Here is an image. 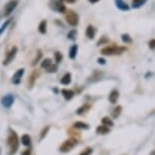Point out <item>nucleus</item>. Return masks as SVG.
<instances>
[{
	"label": "nucleus",
	"mask_w": 155,
	"mask_h": 155,
	"mask_svg": "<svg viewBox=\"0 0 155 155\" xmlns=\"http://www.w3.org/2000/svg\"><path fill=\"white\" fill-rule=\"evenodd\" d=\"M13 101H14V97H13L12 94L5 95L4 97H2V99H1L2 106L5 107H10L11 106H12Z\"/></svg>",
	"instance_id": "obj_9"
},
{
	"label": "nucleus",
	"mask_w": 155,
	"mask_h": 155,
	"mask_svg": "<svg viewBox=\"0 0 155 155\" xmlns=\"http://www.w3.org/2000/svg\"><path fill=\"white\" fill-rule=\"evenodd\" d=\"M121 110H122V107H117L115 110H114V113H113V117L114 118H118L121 114Z\"/></svg>",
	"instance_id": "obj_30"
},
{
	"label": "nucleus",
	"mask_w": 155,
	"mask_h": 155,
	"mask_svg": "<svg viewBox=\"0 0 155 155\" xmlns=\"http://www.w3.org/2000/svg\"><path fill=\"white\" fill-rule=\"evenodd\" d=\"M97 62H98V64H101V65H104V64H106V60H104V58H98Z\"/></svg>",
	"instance_id": "obj_36"
},
{
	"label": "nucleus",
	"mask_w": 155,
	"mask_h": 155,
	"mask_svg": "<svg viewBox=\"0 0 155 155\" xmlns=\"http://www.w3.org/2000/svg\"><path fill=\"white\" fill-rule=\"evenodd\" d=\"M16 54H17V48L16 47H12V48L10 49V51L6 54V57H5V59L3 60V63L2 64H3L4 66L9 65V64L13 61L14 58H15Z\"/></svg>",
	"instance_id": "obj_7"
},
{
	"label": "nucleus",
	"mask_w": 155,
	"mask_h": 155,
	"mask_svg": "<svg viewBox=\"0 0 155 155\" xmlns=\"http://www.w3.org/2000/svg\"><path fill=\"white\" fill-rule=\"evenodd\" d=\"M31 149H27V150H25L22 152V154L21 155H31Z\"/></svg>",
	"instance_id": "obj_37"
},
{
	"label": "nucleus",
	"mask_w": 155,
	"mask_h": 155,
	"mask_svg": "<svg viewBox=\"0 0 155 155\" xmlns=\"http://www.w3.org/2000/svg\"><path fill=\"white\" fill-rule=\"evenodd\" d=\"M10 21H11V18H8L7 20H5V21L2 23V25L0 27V36H1V35L5 31V30L8 28V25H10Z\"/></svg>",
	"instance_id": "obj_21"
},
{
	"label": "nucleus",
	"mask_w": 155,
	"mask_h": 155,
	"mask_svg": "<svg viewBox=\"0 0 155 155\" xmlns=\"http://www.w3.org/2000/svg\"><path fill=\"white\" fill-rule=\"evenodd\" d=\"M90 107V106H88V104H84V106H82L81 107H79V109L77 110V112H76V114H77V115H81V114H83L84 112H86L87 110H88Z\"/></svg>",
	"instance_id": "obj_29"
},
{
	"label": "nucleus",
	"mask_w": 155,
	"mask_h": 155,
	"mask_svg": "<svg viewBox=\"0 0 155 155\" xmlns=\"http://www.w3.org/2000/svg\"><path fill=\"white\" fill-rule=\"evenodd\" d=\"M115 5L118 9L122 11H128L130 9V5H128L127 2H125L124 0H115Z\"/></svg>",
	"instance_id": "obj_10"
},
{
	"label": "nucleus",
	"mask_w": 155,
	"mask_h": 155,
	"mask_svg": "<svg viewBox=\"0 0 155 155\" xmlns=\"http://www.w3.org/2000/svg\"><path fill=\"white\" fill-rule=\"evenodd\" d=\"M95 34H96V30L94 28V27H93V25H87L86 31H85V35H86V37L88 38L89 40H92L93 38L95 37Z\"/></svg>",
	"instance_id": "obj_11"
},
{
	"label": "nucleus",
	"mask_w": 155,
	"mask_h": 155,
	"mask_svg": "<svg viewBox=\"0 0 155 155\" xmlns=\"http://www.w3.org/2000/svg\"><path fill=\"white\" fill-rule=\"evenodd\" d=\"M119 98V91L116 89H114L112 92L110 93V96H109V101L112 102V104H116L117 101Z\"/></svg>",
	"instance_id": "obj_16"
},
{
	"label": "nucleus",
	"mask_w": 155,
	"mask_h": 155,
	"mask_svg": "<svg viewBox=\"0 0 155 155\" xmlns=\"http://www.w3.org/2000/svg\"><path fill=\"white\" fill-rule=\"evenodd\" d=\"M23 74H25V69L23 68H20V69L17 70L12 76V79H11L12 83L15 84V85H18V84L20 83V81H21V78H22Z\"/></svg>",
	"instance_id": "obj_8"
},
{
	"label": "nucleus",
	"mask_w": 155,
	"mask_h": 155,
	"mask_svg": "<svg viewBox=\"0 0 155 155\" xmlns=\"http://www.w3.org/2000/svg\"><path fill=\"white\" fill-rule=\"evenodd\" d=\"M38 75H39V72H37V71H34L33 73H31L30 79H28V84H30V86H31V87L34 85L35 81H36L37 77H38Z\"/></svg>",
	"instance_id": "obj_22"
},
{
	"label": "nucleus",
	"mask_w": 155,
	"mask_h": 155,
	"mask_svg": "<svg viewBox=\"0 0 155 155\" xmlns=\"http://www.w3.org/2000/svg\"><path fill=\"white\" fill-rule=\"evenodd\" d=\"M21 143L25 146H27V147H30L31 146V137L28 135H23L21 137Z\"/></svg>",
	"instance_id": "obj_20"
},
{
	"label": "nucleus",
	"mask_w": 155,
	"mask_h": 155,
	"mask_svg": "<svg viewBox=\"0 0 155 155\" xmlns=\"http://www.w3.org/2000/svg\"><path fill=\"white\" fill-rule=\"evenodd\" d=\"M64 2H66V3H69V4H73V3H75L77 0H63Z\"/></svg>",
	"instance_id": "obj_38"
},
{
	"label": "nucleus",
	"mask_w": 155,
	"mask_h": 155,
	"mask_svg": "<svg viewBox=\"0 0 155 155\" xmlns=\"http://www.w3.org/2000/svg\"><path fill=\"white\" fill-rule=\"evenodd\" d=\"M77 144V141L75 139H68L60 146V151L61 152H69L75 147V145Z\"/></svg>",
	"instance_id": "obj_6"
},
{
	"label": "nucleus",
	"mask_w": 155,
	"mask_h": 155,
	"mask_svg": "<svg viewBox=\"0 0 155 155\" xmlns=\"http://www.w3.org/2000/svg\"><path fill=\"white\" fill-rule=\"evenodd\" d=\"M149 47H150L151 49H155V39L151 40L150 42H149Z\"/></svg>",
	"instance_id": "obj_34"
},
{
	"label": "nucleus",
	"mask_w": 155,
	"mask_h": 155,
	"mask_svg": "<svg viewBox=\"0 0 155 155\" xmlns=\"http://www.w3.org/2000/svg\"><path fill=\"white\" fill-rule=\"evenodd\" d=\"M49 7L51 10L56 11L58 13H64L67 9L63 0H50Z\"/></svg>",
	"instance_id": "obj_4"
},
{
	"label": "nucleus",
	"mask_w": 155,
	"mask_h": 155,
	"mask_svg": "<svg viewBox=\"0 0 155 155\" xmlns=\"http://www.w3.org/2000/svg\"><path fill=\"white\" fill-rule=\"evenodd\" d=\"M48 130H49V127H46V130L44 129L43 132H42V135H41V139H43L44 137L46 136V134H47V132H48Z\"/></svg>",
	"instance_id": "obj_35"
},
{
	"label": "nucleus",
	"mask_w": 155,
	"mask_h": 155,
	"mask_svg": "<svg viewBox=\"0 0 155 155\" xmlns=\"http://www.w3.org/2000/svg\"><path fill=\"white\" fill-rule=\"evenodd\" d=\"M47 27H48V22H47L46 19L42 20L39 23V27H38V30H39V33L42 35H45L47 33Z\"/></svg>",
	"instance_id": "obj_12"
},
{
	"label": "nucleus",
	"mask_w": 155,
	"mask_h": 155,
	"mask_svg": "<svg viewBox=\"0 0 155 155\" xmlns=\"http://www.w3.org/2000/svg\"><path fill=\"white\" fill-rule=\"evenodd\" d=\"M54 58H55V62H56L57 64H59L62 62V60H63V55L62 53H60V52H55V54H54Z\"/></svg>",
	"instance_id": "obj_26"
},
{
	"label": "nucleus",
	"mask_w": 155,
	"mask_h": 155,
	"mask_svg": "<svg viewBox=\"0 0 155 155\" xmlns=\"http://www.w3.org/2000/svg\"><path fill=\"white\" fill-rule=\"evenodd\" d=\"M107 42V39L106 37H102L101 40L97 42V46H101V45H104V44H106Z\"/></svg>",
	"instance_id": "obj_33"
},
{
	"label": "nucleus",
	"mask_w": 155,
	"mask_h": 155,
	"mask_svg": "<svg viewBox=\"0 0 155 155\" xmlns=\"http://www.w3.org/2000/svg\"><path fill=\"white\" fill-rule=\"evenodd\" d=\"M61 92H62L64 98H65L66 101H69V99H71L73 96H74V92L70 89H62L61 90Z\"/></svg>",
	"instance_id": "obj_17"
},
{
	"label": "nucleus",
	"mask_w": 155,
	"mask_h": 155,
	"mask_svg": "<svg viewBox=\"0 0 155 155\" xmlns=\"http://www.w3.org/2000/svg\"><path fill=\"white\" fill-rule=\"evenodd\" d=\"M89 1V3H91V4H95V3H97V2L99 1V0H88Z\"/></svg>",
	"instance_id": "obj_39"
},
{
	"label": "nucleus",
	"mask_w": 155,
	"mask_h": 155,
	"mask_svg": "<svg viewBox=\"0 0 155 155\" xmlns=\"http://www.w3.org/2000/svg\"><path fill=\"white\" fill-rule=\"evenodd\" d=\"M147 0H132V3H131V6L134 9H138V8L142 7L143 5L145 4V2Z\"/></svg>",
	"instance_id": "obj_15"
},
{
	"label": "nucleus",
	"mask_w": 155,
	"mask_h": 155,
	"mask_svg": "<svg viewBox=\"0 0 155 155\" xmlns=\"http://www.w3.org/2000/svg\"><path fill=\"white\" fill-rule=\"evenodd\" d=\"M17 5H18V1H17V0H9V1H8L4 6L3 15L5 17L9 16L10 14L14 11V9L17 7Z\"/></svg>",
	"instance_id": "obj_5"
},
{
	"label": "nucleus",
	"mask_w": 155,
	"mask_h": 155,
	"mask_svg": "<svg viewBox=\"0 0 155 155\" xmlns=\"http://www.w3.org/2000/svg\"><path fill=\"white\" fill-rule=\"evenodd\" d=\"M91 153H92V149L90 147H88V148H86L85 150H83L82 152H81L79 155H90Z\"/></svg>",
	"instance_id": "obj_31"
},
{
	"label": "nucleus",
	"mask_w": 155,
	"mask_h": 155,
	"mask_svg": "<svg viewBox=\"0 0 155 155\" xmlns=\"http://www.w3.org/2000/svg\"><path fill=\"white\" fill-rule=\"evenodd\" d=\"M122 41L124 43H126V44H131L133 42V40H132V38H131V36L129 34H123L122 35Z\"/></svg>",
	"instance_id": "obj_24"
},
{
	"label": "nucleus",
	"mask_w": 155,
	"mask_h": 155,
	"mask_svg": "<svg viewBox=\"0 0 155 155\" xmlns=\"http://www.w3.org/2000/svg\"><path fill=\"white\" fill-rule=\"evenodd\" d=\"M57 69H58V67H57L56 64H53V65L50 67V68H49L48 70H47V71H48L49 73H53V72H56V71H57Z\"/></svg>",
	"instance_id": "obj_32"
},
{
	"label": "nucleus",
	"mask_w": 155,
	"mask_h": 155,
	"mask_svg": "<svg viewBox=\"0 0 155 155\" xmlns=\"http://www.w3.org/2000/svg\"><path fill=\"white\" fill-rule=\"evenodd\" d=\"M67 38H68L69 40H71V41H75L76 38H77V31L71 30L68 34H67Z\"/></svg>",
	"instance_id": "obj_25"
},
{
	"label": "nucleus",
	"mask_w": 155,
	"mask_h": 155,
	"mask_svg": "<svg viewBox=\"0 0 155 155\" xmlns=\"http://www.w3.org/2000/svg\"><path fill=\"white\" fill-rule=\"evenodd\" d=\"M7 145L9 148V155H13L16 153L17 149H18L19 141H18V137H17L16 133L14 131H10V134L8 136L7 139Z\"/></svg>",
	"instance_id": "obj_1"
},
{
	"label": "nucleus",
	"mask_w": 155,
	"mask_h": 155,
	"mask_svg": "<svg viewBox=\"0 0 155 155\" xmlns=\"http://www.w3.org/2000/svg\"><path fill=\"white\" fill-rule=\"evenodd\" d=\"M110 132V129L109 127H107V126H98L97 128H96V133L99 134V135H104V134H107Z\"/></svg>",
	"instance_id": "obj_19"
},
{
	"label": "nucleus",
	"mask_w": 155,
	"mask_h": 155,
	"mask_svg": "<svg viewBox=\"0 0 155 155\" xmlns=\"http://www.w3.org/2000/svg\"><path fill=\"white\" fill-rule=\"evenodd\" d=\"M41 58H42V51H41V50H38V51H37V55H36V57H35V59L33 60V63H31V65H33V66L37 65V64L39 63V61L41 60Z\"/></svg>",
	"instance_id": "obj_23"
},
{
	"label": "nucleus",
	"mask_w": 155,
	"mask_h": 155,
	"mask_svg": "<svg viewBox=\"0 0 155 155\" xmlns=\"http://www.w3.org/2000/svg\"><path fill=\"white\" fill-rule=\"evenodd\" d=\"M52 65H53V61H52V59H50V58H45L42 61V63H41V67L46 70H48Z\"/></svg>",
	"instance_id": "obj_14"
},
{
	"label": "nucleus",
	"mask_w": 155,
	"mask_h": 155,
	"mask_svg": "<svg viewBox=\"0 0 155 155\" xmlns=\"http://www.w3.org/2000/svg\"><path fill=\"white\" fill-rule=\"evenodd\" d=\"M101 122H102V124H104V126H107V127H110V126H113L114 125V123L113 121L110 120V118H104L101 120Z\"/></svg>",
	"instance_id": "obj_28"
},
{
	"label": "nucleus",
	"mask_w": 155,
	"mask_h": 155,
	"mask_svg": "<svg viewBox=\"0 0 155 155\" xmlns=\"http://www.w3.org/2000/svg\"><path fill=\"white\" fill-rule=\"evenodd\" d=\"M61 83H62L63 85H69V84L71 83V74H70V73L64 74L63 77L61 78Z\"/></svg>",
	"instance_id": "obj_18"
},
{
	"label": "nucleus",
	"mask_w": 155,
	"mask_h": 155,
	"mask_svg": "<svg viewBox=\"0 0 155 155\" xmlns=\"http://www.w3.org/2000/svg\"><path fill=\"white\" fill-rule=\"evenodd\" d=\"M78 53V46L77 45H72L71 48L69 49V58L70 59H75Z\"/></svg>",
	"instance_id": "obj_13"
},
{
	"label": "nucleus",
	"mask_w": 155,
	"mask_h": 155,
	"mask_svg": "<svg viewBox=\"0 0 155 155\" xmlns=\"http://www.w3.org/2000/svg\"><path fill=\"white\" fill-rule=\"evenodd\" d=\"M126 51V47L121 46H107L101 49V53L104 56H114V55H121Z\"/></svg>",
	"instance_id": "obj_2"
},
{
	"label": "nucleus",
	"mask_w": 155,
	"mask_h": 155,
	"mask_svg": "<svg viewBox=\"0 0 155 155\" xmlns=\"http://www.w3.org/2000/svg\"><path fill=\"white\" fill-rule=\"evenodd\" d=\"M64 15H65V20L69 25H71V27L78 25V23H79V15L74 10L66 9V11L64 12Z\"/></svg>",
	"instance_id": "obj_3"
},
{
	"label": "nucleus",
	"mask_w": 155,
	"mask_h": 155,
	"mask_svg": "<svg viewBox=\"0 0 155 155\" xmlns=\"http://www.w3.org/2000/svg\"><path fill=\"white\" fill-rule=\"evenodd\" d=\"M74 127L76 129H88V125L85 124V123H83V122H76L75 124H74Z\"/></svg>",
	"instance_id": "obj_27"
}]
</instances>
